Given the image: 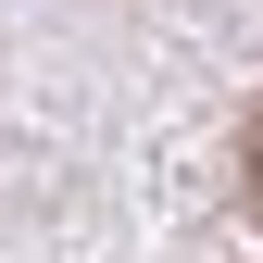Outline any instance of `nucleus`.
Segmentation results:
<instances>
[{
    "mask_svg": "<svg viewBox=\"0 0 263 263\" xmlns=\"http://www.w3.org/2000/svg\"><path fill=\"white\" fill-rule=\"evenodd\" d=\"M238 176H251V201H263V113H251V138H238Z\"/></svg>",
    "mask_w": 263,
    "mask_h": 263,
    "instance_id": "1",
    "label": "nucleus"
}]
</instances>
